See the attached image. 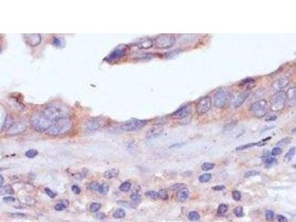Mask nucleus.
Here are the masks:
<instances>
[{"mask_svg": "<svg viewBox=\"0 0 296 222\" xmlns=\"http://www.w3.org/2000/svg\"><path fill=\"white\" fill-rule=\"evenodd\" d=\"M228 210V206L227 205L224 204H222L219 205V206L218 207V215H224L226 213Z\"/></svg>", "mask_w": 296, "mask_h": 222, "instance_id": "37", "label": "nucleus"}, {"mask_svg": "<svg viewBox=\"0 0 296 222\" xmlns=\"http://www.w3.org/2000/svg\"><path fill=\"white\" fill-rule=\"evenodd\" d=\"M53 45L57 47H61L64 46V39L59 37H54L53 39Z\"/></svg>", "mask_w": 296, "mask_h": 222, "instance_id": "28", "label": "nucleus"}, {"mask_svg": "<svg viewBox=\"0 0 296 222\" xmlns=\"http://www.w3.org/2000/svg\"><path fill=\"white\" fill-rule=\"evenodd\" d=\"M291 142V138H283V139H281L280 141V142H278L277 144H276V145L278 146V147H281V146H286V145H287L288 144H289Z\"/></svg>", "mask_w": 296, "mask_h": 222, "instance_id": "41", "label": "nucleus"}, {"mask_svg": "<svg viewBox=\"0 0 296 222\" xmlns=\"http://www.w3.org/2000/svg\"><path fill=\"white\" fill-rule=\"evenodd\" d=\"M258 174H259V173H258V171H254V170H253V171L247 172V173H245V175H244V176H245L246 178H247V177L254 176V175H258Z\"/></svg>", "mask_w": 296, "mask_h": 222, "instance_id": "51", "label": "nucleus"}, {"mask_svg": "<svg viewBox=\"0 0 296 222\" xmlns=\"http://www.w3.org/2000/svg\"><path fill=\"white\" fill-rule=\"evenodd\" d=\"M14 191L11 185L0 186V195L4 194H14Z\"/></svg>", "mask_w": 296, "mask_h": 222, "instance_id": "23", "label": "nucleus"}, {"mask_svg": "<svg viewBox=\"0 0 296 222\" xmlns=\"http://www.w3.org/2000/svg\"><path fill=\"white\" fill-rule=\"evenodd\" d=\"M190 113V106L188 105H184L183 107H180L176 111H175L171 115V117L172 119H181L187 116L189 113Z\"/></svg>", "mask_w": 296, "mask_h": 222, "instance_id": "15", "label": "nucleus"}, {"mask_svg": "<svg viewBox=\"0 0 296 222\" xmlns=\"http://www.w3.org/2000/svg\"><path fill=\"white\" fill-rule=\"evenodd\" d=\"M278 222H287V219L283 215H278Z\"/></svg>", "mask_w": 296, "mask_h": 222, "instance_id": "54", "label": "nucleus"}, {"mask_svg": "<svg viewBox=\"0 0 296 222\" xmlns=\"http://www.w3.org/2000/svg\"><path fill=\"white\" fill-rule=\"evenodd\" d=\"M153 42L157 48L167 49L174 45L176 43V37L174 36V35L169 34V33L161 34L155 38Z\"/></svg>", "mask_w": 296, "mask_h": 222, "instance_id": "5", "label": "nucleus"}, {"mask_svg": "<svg viewBox=\"0 0 296 222\" xmlns=\"http://www.w3.org/2000/svg\"><path fill=\"white\" fill-rule=\"evenodd\" d=\"M24 39L27 44L31 47H36L41 43L42 41V36L39 33H34V34H24Z\"/></svg>", "mask_w": 296, "mask_h": 222, "instance_id": "13", "label": "nucleus"}, {"mask_svg": "<svg viewBox=\"0 0 296 222\" xmlns=\"http://www.w3.org/2000/svg\"><path fill=\"white\" fill-rule=\"evenodd\" d=\"M211 178H212V175H211L210 173H205V174H203V175L199 176V180L201 183H207L211 180Z\"/></svg>", "mask_w": 296, "mask_h": 222, "instance_id": "29", "label": "nucleus"}, {"mask_svg": "<svg viewBox=\"0 0 296 222\" xmlns=\"http://www.w3.org/2000/svg\"><path fill=\"white\" fill-rule=\"evenodd\" d=\"M265 218L267 221H270L273 220L274 219V213L272 211V210H266V213H265Z\"/></svg>", "mask_w": 296, "mask_h": 222, "instance_id": "42", "label": "nucleus"}, {"mask_svg": "<svg viewBox=\"0 0 296 222\" xmlns=\"http://www.w3.org/2000/svg\"><path fill=\"white\" fill-rule=\"evenodd\" d=\"M119 173V171L117 169H111V170H107L106 172L104 173V176L106 178H108V179H110V178H115L117 175H118Z\"/></svg>", "mask_w": 296, "mask_h": 222, "instance_id": "22", "label": "nucleus"}, {"mask_svg": "<svg viewBox=\"0 0 296 222\" xmlns=\"http://www.w3.org/2000/svg\"><path fill=\"white\" fill-rule=\"evenodd\" d=\"M27 126L25 123L23 121H17L14 124H12L11 126L9 127L7 130V135L8 136H17L24 133L26 131Z\"/></svg>", "mask_w": 296, "mask_h": 222, "instance_id": "11", "label": "nucleus"}, {"mask_svg": "<svg viewBox=\"0 0 296 222\" xmlns=\"http://www.w3.org/2000/svg\"><path fill=\"white\" fill-rule=\"evenodd\" d=\"M289 84V79L287 76H283L279 78L277 80L274 81L271 86L272 88L275 91H280L283 88H286Z\"/></svg>", "mask_w": 296, "mask_h": 222, "instance_id": "14", "label": "nucleus"}, {"mask_svg": "<svg viewBox=\"0 0 296 222\" xmlns=\"http://www.w3.org/2000/svg\"><path fill=\"white\" fill-rule=\"evenodd\" d=\"M249 94H250L249 90H247L244 91V92H241L239 96H237V98L235 99V102H234V107H235V108H238V107H241L243 105V103L247 100V99L248 98Z\"/></svg>", "mask_w": 296, "mask_h": 222, "instance_id": "17", "label": "nucleus"}, {"mask_svg": "<svg viewBox=\"0 0 296 222\" xmlns=\"http://www.w3.org/2000/svg\"><path fill=\"white\" fill-rule=\"evenodd\" d=\"M276 162H277V160L275 159L274 157H270V156H268V157L266 158V159H265V161H264V163H265V166L266 167H271V166H273L274 165H275L276 164Z\"/></svg>", "mask_w": 296, "mask_h": 222, "instance_id": "31", "label": "nucleus"}, {"mask_svg": "<svg viewBox=\"0 0 296 222\" xmlns=\"http://www.w3.org/2000/svg\"><path fill=\"white\" fill-rule=\"evenodd\" d=\"M67 206H65L64 204H61V203H59V204H57L56 205V206H54V209L56 210H57V211H62V210H65L66 209Z\"/></svg>", "mask_w": 296, "mask_h": 222, "instance_id": "47", "label": "nucleus"}, {"mask_svg": "<svg viewBox=\"0 0 296 222\" xmlns=\"http://www.w3.org/2000/svg\"><path fill=\"white\" fill-rule=\"evenodd\" d=\"M131 201H132V203H131V206L134 207V204H136V206H137L139 205V204L141 202V196L137 193H133L130 196Z\"/></svg>", "mask_w": 296, "mask_h": 222, "instance_id": "25", "label": "nucleus"}, {"mask_svg": "<svg viewBox=\"0 0 296 222\" xmlns=\"http://www.w3.org/2000/svg\"><path fill=\"white\" fill-rule=\"evenodd\" d=\"M287 96V101L289 103V105H292L295 106V88L293 87L290 88L287 90V93H286Z\"/></svg>", "mask_w": 296, "mask_h": 222, "instance_id": "20", "label": "nucleus"}, {"mask_svg": "<svg viewBox=\"0 0 296 222\" xmlns=\"http://www.w3.org/2000/svg\"><path fill=\"white\" fill-rule=\"evenodd\" d=\"M71 190L75 194H79L81 192V189L79 188V187L77 185H73L71 187Z\"/></svg>", "mask_w": 296, "mask_h": 222, "instance_id": "52", "label": "nucleus"}, {"mask_svg": "<svg viewBox=\"0 0 296 222\" xmlns=\"http://www.w3.org/2000/svg\"><path fill=\"white\" fill-rule=\"evenodd\" d=\"M162 129L160 128H150L146 133V138L152 139L159 136L162 133Z\"/></svg>", "mask_w": 296, "mask_h": 222, "instance_id": "19", "label": "nucleus"}, {"mask_svg": "<svg viewBox=\"0 0 296 222\" xmlns=\"http://www.w3.org/2000/svg\"><path fill=\"white\" fill-rule=\"evenodd\" d=\"M188 219L190 221H198L200 219V215L195 211L190 212L188 214Z\"/></svg>", "mask_w": 296, "mask_h": 222, "instance_id": "36", "label": "nucleus"}, {"mask_svg": "<svg viewBox=\"0 0 296 222\" xmlns=\"http://www.w3.org/2000/svg\"><path fill=\"white\" fill-rule=\"evenodd\" d=\"M215 165L213 164V163L206 162L204 163V164L201 165V169L202 170H204V171H207V170H212V169H213Z\"/></svg>", "mask_w": 296, "mask_h": 222, "instance_id": "38", "label": "nucleus"}, {"mask_svg": "<svg viewBox=\"0 0 296 222\" xmlns=\"http://www.w3.org/2000/svg\"><path fill=\"white\" fill-rule=\"evenodd\" d=\"M3 182H4L3 176H2V175H0V186L2 185V184H3Z\"/></svg>", "mask_w": 296, "mask_h": 222, "instance_id": "57", "label": "nucleus"}, {"mask_svg": "<svg viewBox=\"0 0 296 222\" xmlns=\"http://www.w3.org/2000/svg\"><path fill=\"white\" fill-rule=\"evenodd\" d=\"M295 153V147H293L291 149H289V150L286 153L284 160L286 162H289V161H290L291 160L293 159Z\"/></svg>", "mask_w": 296, "mask_h": 222, "instance_id": "26", "label": "nucleus"}, {"mask_svg": "<svg viewBox=\"0 0 296 222\" xmlns=\"http://www.w3.org/2000/svg\"><path fill=\"white\" fill-rule=\"evenodd\" d=\"M1 51H2V47H1V46H0V53H1Z\"/></svg>", "mask_w": 296, "mask_h": 222, "instance_id": "58", "label": "nucleus"}, {"mask_svg": "<svg viewBox=\"0 0 296 222\" xmlns=\"http://www.w3.org/2000/svg\"><path fill=\"white\" fill-rule=\"evenodd\" d=\"M126 215V213L125 211H124L123 209H121V208H118V209H116V210H115V211L113 212V216L115 218V219H123V218H124Z\"/></svg>", "mask_w": 296, "mask_h": 222, "instance_id": "27", "label": "nucleus"}, {"mask_svg": "<svg viewBox=\"0 0 296 222\" xmlns=\"http://www.w3.org/2000/svg\"><path fill=\"white\" fill-rule=\"evenodd\" d=\"M229 99V93L226 90L221 89L215 93L213 96V105L215 107L222 108L226 105Z\"/></svg>", "mask_w": 296, "mask_h": 222, "instance_id": "8", "label": "nucleus"}, {"mask_svg": "<svg viewBox=\"0 0 296 222\" xmlns=\"http://www.w3.org/2000/svg\"><path fill=\"white\" fill-rule=\"evenodd\" d=\"M255 82V81L254 79L249 78V79H246L241 81L239 84V86L240 87H247V90H249V87L252 88L253 87L252 85H253Z\"/></svg>", "mask_w": 296, "mask_h": 222, "instance_id": "24", "label": "nucleus"}, {"mask_svg": "<svg viewBox=\"0 0 296 222\" xmlns=\"http://www.w3.org/2000/svg\"><path fill=\"white\" fill-rule=\"evenodd\" d=\"M127 45H121L116 47L115 49L113 50L110 54L108 55V56L105 59V60L108 61H113L119 59H121V58L123 57V56L125 55L126 52H127Z\"/></svg>", "mask_w": 296, "mask_h": 222, "instance_id": "10", "label": "nucleus"}, {"mask_svg": "<svg viewBox=\"0 0 296 222\" xmlns=\"http://www.w3.org/2000/svg\"><path fill=\"white\" fill-rule=\"evenodd\" d=\"M270 138V137H268L267 138H264V139L261 142H257V143H250V144H244V145H241L239 147H238L236 148L237 151H241L243 150H246L247 148H250V147H255V146H263L264 145L265 141H267Z\"/></svg>", "mask_w": 296, "mask_h": 222, "instance_id": "21", "label": "nucleus"}, {"mask_svg": "<svg viewBox=\"0 0 296 222\" xmlns=\"http://www.w3.org/2000/svg\"><path fill=\"white\" fill-rule=\"evenodd\" d=\"M147 120L131 119L121 124V129L126 132L137 131L145 128L147 124Z\"/></svg>", "mask_w": 296, "mask_h": 222, "instance_id": "7", "label": "nucleus"}, {"mask_svg": "<svg viewBox=\"0 0 296 222\" xmlns=\"http://www.w3.org/2000/svg\"><path fill=\"white\" fill-rule=\"evenodd\" d=\"M131 188V183L129 182H125L122 183L119 187V190L122 192H128Z\"/></svg>", "mask_w": 296, "mask_h": 222, "instance_id": "30", "label": "nucleus"}, {"mask_svg": "<svg viewBox=\"0 0 296 222\" xmlns=\"http://www.w3.org/2000/svg\"><path fill=\"white\" fill-rule=\"evenodd\" d=\"M287 102L286 92L284 90L277 91L270 99V108L273 111H280L284 110Z\"/></svg>", "mask_w": 296, "mask_h": 222, "instance_id": "3", "label": "nucleus"}, {"mask_svg": "<svg viewBox=\"0 0 296 222\" xmlns=\"http://www.w3.org/2000/svg\"><path fill=\"white\" fill-rule=\"evenodd\" d=\"M145 196H147V197L150 198L152 199H158L159 198V196H158V192H155V191H147V192H145Z\"/></svg>", "mask_w": 296, "mask_h": 222, "instance_id": "39", "label": "nucleus"}, {"mask_svg": "<svg viewBox=\"0 0 296 222\" xmlns=\"http://www.w3.org/2000/svg\"><path fill=\"white\" fill-rule=\"evenodd\" d=\"M11 216L13 217V218H19V219H22V218H25V215L23 213H11Z\"/></svg>", "mask_w": 296, "mask_h": 222, "instance_id": "53", "label": "nucleus"}, {"mask_svg": "<svg viewBox=\"0 0 296 222\" xmlns=\"http://www.w3.org/2000/svg\"><path fill=\"white\" fill-rule=\"evenodd\" d=\"M42 114L47 119L51 121L53 123H54L59 119L69 116L65 110L55 107V106L47 107L46 108L44 109L43 111L42 112Z\"/></svg>", "mask_w": 296, "mask_h": 222, "instance_id": "4", "label": "nucleus"}, {"mask_svg": "<svg viewBox=\"0 0 296 222\" xmlns=\"http://www.w3.org/2000/svg\"><path fill=\"white\" fill-rule=\"evenodd\" d=\"M75 178H76V179H78V180H81V179H82V174H80V173H78V174H76V175H75Z\"/></svg>", "mask_w": 296, "mask_h": 222, "instance_id": "56", "label": "nucleus"}, {"mask_svg": "<svg viewBox=\"0 0 296 222\" xmlns=\"http://www.w3.org/2000/svg\"><path fill=\"white\" fill-rule=\"evenodd\" d=\"M232 198H233L235 201H239L241 198V194L239 191L235 190L232 192Z\"/></svg>", "mask_w": 296, "mask_h": 222, "instance_id": "44", "label": "nucleus"}, {"mask_svg": "<svg viewBox=\"0 0 296 222\" xmlns=\"http://www.w3.org/2000/svg\"><path fill=\"white\" fill-rule=\"evenodd\" d=\"M101 204L99 203H96V202H93L91 204L90 206V210H91L92 213H96V212H98L99 210L101 209Z\"/></svg>", "mask_w": 296, "mask_h": 222, "instance_id": "34", "label": "nucleus"}, {"mask_svg": "<svg viewBox=\"0 0 296 222\" xmlns=\"http://www.w3.org/2000/svg\"><path fill=\"white\" fill-rule=\"evenodd\" d=\"M15 201H16L15 198L11 197V196H7V197L3 198V201L6 202V203H11V202H14Z\"/></svg>", "mask_w": 296, "mask_h": 222, "instance_id": "50", "label": "nucleus"}, {"mask_svg": "<svg viewBox=\"0 0 296 222\" xmlns=\"http://www.w3.org/2000/svg\"><path fill=\"white\" fill-rule=\"evenodd\" d=\"M100 187V184L97 182H91V184H89V188L91 190H94V191H99V189Z\"/></svg>", "mask_w": 296, "mask_h": 222, "instance_id": "43", "label": "nucleus"}, {"mask_svg": "<svg viewBox=\"0 0 296 222\" xmlns=\"http://www.w3.org/2000/svg\"><path fill=\"white\" fill-rule=\"evenodd\" d=\"M53 123L45 117L42 113L35 114L30 119V125L33 130L39 133H46Z\"/></svg>", "mask_w": 296, "mask_h": 222, "instance_id": "2", "label": "nucleus"}, {"mask_svg": "<svg viewBox=\"0 0 296 222\" xmlns=\"http://www.w3.org/2000/svg\"><path fill=\"white\" fill-rule=\"evenodd\" d=\"M38 153L39 152L36 150L30 149V150H28L25 152V156L28 158H29V159H33V158H35L38 155Z\"/></svg>", "mask_w": 296, "mask_h": 222, "instance_id": "33", "label": "nucleus"}, {"mask_svg": "<svg viewBox=\"0 0 296 222\" xmlns=\"http://www.w3.org/2000/svg\"><path fill=\"white\" fill-rule=\"evenodd\" d=\"M225 188V187L224 185H219V186H216V187H214L213 188L214 190H216V191H219V190H224Z\"/></svg>", "mask_w": 296, "mask_h": 222, "instance_id": "55", "label": "nucleus"}, {"mask_svg": "<svg viewBox=\"0 0 296 222\" xmlns=\"http://www.w3.org/2000/svg\"><path fill=\"white\" fill-rule=\"evenodd\" d=\"M134 45L139 49H150L153 47L154 42L153 40L150 38H142L138 40Z\"/></svg>", "mask_w": 296, "mask_h": 222, "instance_id": "16", "label": "nucleus"}, {"mask_svg": "<svg viewBox=\"0 0 296 222\" xmlns=\"http://www.w3.org/2000/svg\"><path fill=\"white\" fill-rule=\"evenodd\" d=\"M233 213L235 216L241 218L244 215V212H243V208L241 206H237L233 210Z\"/></svg>", "mask_w": 296, "mask_h": 222, "instance_id": "40", "label": "nucleus"}, {"mask_svg": "<svg viewBox=\"0 0 296 222\" xmlns=\"http://www.w3.org/2000/svg\"><path fill=\"white\" fill-rule=\"evenodd\" d=\"M281 152H282V150H281V148H280V147H275L272 149L271 154H272V156H278V155H280Z\"/></svg>", "mask_w": 296, "mask_h": 222, "instance_id": "45", "label": "nucleus"}, {"mask_svg": "<svg viewBox=\"0 0 296 222\" xmlns=\"http://www.w3.org/2000/svg\"><path fill=\"white\" fill-rule=\"evenodd\" d=\"M94 218L97 220H102L105 218V214L101 213V212H99V213H96L94 215Z\"/></svg>", "mask_w": 296, "mask_h": 222, "instance_id": "49", "label": "nucleus"}, {"mask_svg": "<svg viewBox=\"0 0 296 222\" xmlns=\"http://www.w3.org/2000/svg\"><path fill=\"white\" fill-rule=\"evenodd\" d=\"M189 197V190L187 187H182L180 190H177L176 192V198L180 202H184L186 201Z\"/></svg>", "mask_w": 296, "mask_h": 222, "instance_id": "18", "label": "nucleus"}, {"mask_svg": "<svg viewBox=\"0 0 296 222\" xmlns=\"http://www.w3.org/2000/svg\"><path fill=\"white\" fill-rule=\"evenodd\" d=\"M109 188H110V187H109V185H108L107 184H100V187H99V192L101 194L106 195L107 193L108 192V191H109Z\"/></svg>", "mask_w": 296, "mask_h": 222, "instance_id": "35", "label": "nucleus"}, {"mask_svg": "<svg viewBox=\"0 0 296 222\" xmlns=\"http://www.w3.org/2000/svg\"><path fill=\"white\" fill-rule=\"evenodd\" d=\"M270 109V105L267 101L263 99L253 104L249 108V111L255 117L261 118L268 113Z\"/></svg>", "mask_w": 296, "mask_h": 222, "instance_id": "6", "label": "nucleus"}, {"mask_svg": "<svg viewBox=\"0 0 296 222\" xmlns=\"http://www.w3.org/2000/svg\"><path fill=\"white\" fill-rule=\"evenodd\" d=\"M212 99L209 96H204L199 100L196 105V113L198 115H202L209 110L212 107Z\"/></svg>", "mask_w": 296, "mask_h": 222, "instance_id": "9", "label": "nucleus"}, {"mask_svg": "<svg viewBox=\"0 0 296 222\" xmlns=\"http://www.w3.org/2000/svg\"><path fill=\"white\" fill-rule=\"evenodd\" d=\"M72 122L69 116L68 117L62 118L53 123L50 127L45 133L47 135L52 136H56L62 133H65L71 128Z\"/></svg>", "mask_w": 296, "mask_h": 222, "instance_id": "1", "label": "nucleus"}, {"mask_svg": "<svg viewBox=\"0 0 296 222\" xmlns=\"http://www.w3.org/2000/svg\"><path fill=\"white\" fill-rule=\"evenodd\" d=\"M45 191L46 194H47L49 197H51V198H55L56 196V195H57L56 194V192H53V191L51 190H50L49 188H45Z\"/></svg>", "mask_w": 296, "mask_h": 222, "instance_id": "48", "label": "nucleus"}, {"mask_svg": "<svg viewBox=\"0 0 296 222\" xmlns=\"http://www.w3.org/2000/svg\"><path fill=\"white\" fill-rule=\"evenodd\" d=\"M186 187V185H185L184 184L178 183V184H174V185H172V187H171L170 189L172 190H180L181 188H182V187Z\"/></svg>", "mask_w": 296, "mask_h": 222, "instance_id": "46", "label": "nucleus"}, {"mask_svg": "<svg viewBox=\"0 0 296 222\" xmlns=\"http://www.w3.org/2000/svg\"><path fill=\"white\" fill-rule=\"evenodd\" d=\"M158 196H159V198L162 200L168 199V197H169V196H168V192H167V191L164 189L160 190L158 192Z\"/></svg>", "mask_w": 296, "mask_h": 222, "instance_id": "32", "label": "nucleus"}, {"mask_svg": "<svg viewBox=\"0 0 296 222\" xmlns=\"http://www.w3.org/2000/svg\"><path fill=\"white\" fill-rule=\"evenodd\" d=\"M102 121L100 118H91L87 121L85 124V128L87 130L91 132L99 130L102 127Z\"/></svg>", "mask_w": 296, "mask_h": 222, "instance_id": "12", "label": "nucleus"}]
</instances>
